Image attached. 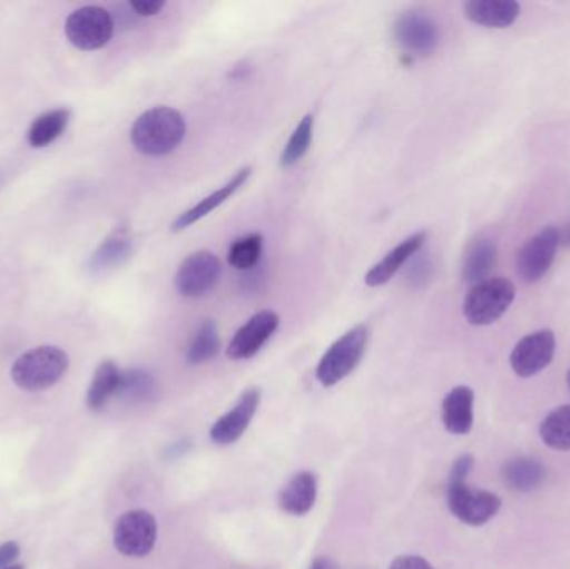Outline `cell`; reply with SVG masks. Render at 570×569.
I'll return each instance as SVG.
<instances>
[{
    "mask_svg": "<svg viewBox=\"0 0 570 569\" xmlns=\"http://www.w3.org/2000/svg\"><path fill=\"white\" fill-rule=\"evenodd\" d=\"M186 130V119L179 110L153 107L134 122L130 140L144 156H167L183 144Z\"/></svg>",
    "mask_w": 570,
    "mask_h": 569,
    "instance_id": "cell-1",
    "label": "cell"
},
{
    "mask_svg": "<svg viewBox=\"0 0 570 569\" xmlns=\"http://www.w3.org/2000/svg\"><path fill=\"white\" fill-rule=\"evenodd\" d=\"M69 367L66 351L56 346H39L17 357L10 370L13 383L27 393H39L59 383Z\"/></svg>",
    "mask_w": 570,
    "mask_h": 569,
    "instance_id": "cell-2",
    "label": "cell"
},
{
    "mask_svg": "<svg viewBox=\"0 0 570 569\" xmlns=\"http://www.w3.org/2000/svg\"><path fill=\"white\" fill-rule=\"evenodd\" d=\"M515 300V286L505 277H491L472 286L465 296V321L472 326H489L501 320Z\"/></svg>",
    "mask_w": 570,
    "mask_h": 569,
    "instance_id": "cell-3",
    "label": "cell"
},
{
    "mask_svg": "<svg viewBox=\"0 0 570 569\" xmlns=\"http://www.w3.org/2000/svg\"><path fill=\"white\" fill-rule=\"evenodd\" d=\"M368 343V330L364 324L352 327L338 337L322 356L317 366V380L322 386L331 387L341 383L361 363Z\"/></svg>",
    "mask_w": 570,
    "mask_h": 569,
    "instance_id": "cell-4",
    "label": "cell"
},
{
    "mask_svg": "<svg viewBox=\"0 0 570 569\" xmlns=\"http://www.w3.org/2000/svg\"><path fill=\"white\" fill-rule=\"evenodd\" d=\"M114 19L109 10L99 6H86L73 10L66 22V36L80 50L106 47L114 36Z\"/></svg>",
    "mask_w": 570,
    "mask_h": 569,
    "instance_id": "cell-5",
    "label": "cell"
},
{
    "mask_svg": "<svg viewBox=\"0 0 570 569\" xmlns=\"http://www.w3.org/2000/svg\"><path fill=\"white\" fill-rule=\"evenodd\" d=\"M223 266L219 257L210 251H197L184 259L177 269L174 284L177 293L187 300H199L219 283Z\"/></svg>",
    "mask_w": 570,
    "mask_h": 569,
    "instance_id": "cell-6",
    "label": "cell"
},
{
    "mask_svg": "<svg viewBox=\"0 0 570 569\" xmlns=\"http://www.w3.org/2000/svg\"><path fill=\"white\" fill-rule=\"evenodd\" d=\"M156 518L149 511H129L114 527V547L124 557H147L156 547Z\"/></svg>",
    "mask_w": 570,
    "mask_h": 569,
    "instance_id": "cell-7",
    "label": "cell"
},
{
    "mask_svg": "<svg viewBox=\"0 0 570 569\" xmlns=\"http://www.w3.org/2000/svg\"><path fill=\"white\" fill-rule=\"evenodd\" d=\"M448 504L462 523L482 527L499 513L502 501L498 494L472 490L468 483H449Z\"/></svg>",
    "mask_w": 570,
    "mask_h": 569,
    "instance_id": "cell-8",
    "label": "cell"
},
{
    "mask_svg": "<svg viewBox=\"0 0 570 569\" xmlns=\"http://www.w3.org/2000/svg\"><path fill=\"white\" fill-rule=\"evenodd\" d=\"M559 244V229L544 227L532 236L518 254V273L525 283H538L554 264Z\"/></svg>",
    "mask_w": 570,
    "mask_h": 569,
    "instance_id": "cell-9",
    "label": "cell"
},
{
    "mask_svg": "<svg viewBox=\"0 0 570 569\" xmlns=\"http://www.w3.org/2000/svg\"><path fill=\"white\" fill-rule=\"evenodd\" d=\"M394 39L409 56H431L439 46V27L428 13L405 12L395 20Z\"/></svg>",
    "mask_w": 570,
    "mask_h": 569,
    "instance_id": "cell-10",
    "label": "cell"
},
{
    "mask_svg": "<svg viewBox=\"0 0 570 569\" xmlns=\"http://www.w3.org/2000/svg\"><path fill=\"white\" fill-rule=\"evenodd\" d=\"M556 336L551 330L535 331L522 337L511 353V366L521 377H532L554 360Z\"/></svg>",
    "mask_w": 570,
    "mask_h": 569,
    "instance_id": "cell-11",
    "label": "cell"
},
{
    "mask_svg": "<svg viewBox=\"0 0 570 569\" xmlns=\"http://www.w3.org/2000/svg\"><path fill=\"white\" fill-rule=\"evenodd\" d=\"M279 324V314L274 311H259L254 314L230 341L227 356L234 361L250 360L256 356L263 350L264 344L274 336Z\"/></svg>",
    "mask_w": 570,
    "mask_h": 569,
    "instance_id": "cell-12",
    "label": "cell"
},
{
    "mask_svg": "<svg viewBox=\"0 0 570 569\" xmlns=\"http://www.w3.org/2000/svg\"><path fill=\"white\" fill-rule=\"evenodd\" d=\"M259 403L261 391L256 387L247 390L239 398L236 406L214 424L213 430H210V438H213L214 443L220 444V447H229V444L240 440L249 428Z\"/></svg>",
    "mask_w": 570,
    "mask_h": 569,
    "instance_id": "cell-13",
    "label": "cell"
},
{
    "mask_svg": "<svg viewBox=\"0 0 570 569\" xmlns=\"http://www.w3.org/2000/svg\"><path fill=\"white\" fill-rule=\"evenodd\" d=\"M425 241H428V234L425 233L412 234L407 239L402 241L381 263L368 269V273L365 274V284L371 287L387 284L404 267V264H407L419 251H422Z\"/></svg>",
    "mask_w": 570,
    "mask_h": 569,
    "instance_id": "cell-14",
    "label": "cell"
},
{
    "mask_svg": "<svg viewBox=\"0 0 570 569\" xmlns=\"http://www.w3.org/2000/svg\"><path fill=\"white\" fill-rule=\"evenodd\" d=\"M250 174H253V167H244L240 169L226 186L219 187V189L214 190L210 196L204 197L203 200L196 204V206L190 207V209L184 210L183 214L176 217L173 224L174 233H180V230L187 229V227L194 226V224L199 223L204 217L209 216L213 210H216L220 204L226 203L229 197H233L244 184L249 179Z\"/></svg>",
    "mask_w": 570,
    "mask_h": 569,
    "instance_id": "cell-15",
    "label": "cell"
},
{
    "mask_svg": "<svg viewBox=\"0 0 570 569\" xmlns=\"http://www.w3.org/2000/svg\"><path fill=\"white\" fill-rule=\"evenodd\" d=\"M465 17L489 29H508L521 16V3L515 0H471L464 6Z\"/></svg>",
    "mask_w": 570,
    "mask_h": 569,
    "instance_id": "cell-16",
    "label": "cell"
},
{
    "mask_svg": "<svg viewBox=\"0 0 570 569\" xmlns=\"http://www.w3.org/2000/svg\"><path fill=\"white\" fill-rule=\"evenodd\" d=\"M442 421L452 434H468L474 424V391L469 386H458L445 396L442 403Z\"/></svg>",
    "mask_w": 570,
    "mask_h": 569,
    "instance_id": "cell-17",
    "label": "cell"
},
{
    "mask_svg": "<svg viewBox=\"0 0 570 569\" xmlns=\"http://www.w3.org/2000/svg\"><path fill=\"white\" fill-rule=\"evenodd\" d=\"M498 261V244L491 237H479L472 241L471 246L465 251L464 263H462V277L465 283L475 284L488 279L491 271L494 269Z\"/></svg>",
    "mask_w": 570,
    "mask_h": 569,
    "instance_id": "cell-18",
    "label": "cell"
},
{
    "mask_svg": "<svg viewBox=\"0 0 570 569\" xmlns=\"http://www.w3.org/2000/svg\"><path fill=\"white\" fill-rule=\"evenodd\" d=\"M315 498H317V480L314 474L304 471V473L295 474L285 484L279 497V504L285 513L292 514V517H304L314 508Z\"/></svg>",
    "mask_w": 570,
    "mask_h": 569,
    "instance_id": "cell-19",
    "label": "cell"
},
{
    "mask_svg": "<svg viewBox=\"0 0 570 569\" xmlns=\"http://www.w3.org/2000/svg\"><path fill=\"white\" fill-rule=\"evenodd\" d=\"M132 254V237L127 230L120 229L110 234L90 257L89 269L94 274L107 273L122 266Z\"/></svg>",
    "mask_w": 570,
    "mask_h": 569,
    "instance_id": "cell-20",
    "label": "cell"
},
{
    "mask_svg": "<svg viewBox=\"0 0 570 569\" xmlns=\"http://www.w3.org/2000/svg\"><path fill=\"white\" fill-rule=\"evenodd\" d=\"M122 371L114 361H104L94 374L92 383L87 391V406L90 411H100L109 403L110 398L117 396Z\"/></svg>",
    "mask_w": 570,
    "mask_h": 569,
    "instance_id": "cell-21",
    "label": "cell"
},
{
    "mask_svg": "<svg viewBox=\"0 0 570 569\" xmlns=\"http://www.w3.org/2000/svg\"><path fill=\"white\" fill-rule=\"evenodd\" d=\"M504 481L511 490L519 493H529L538 490L546 480V468L538 460L531 458H518L505 464Z\"/></svg>",
    "mask_w": 570,
    "mask_h": 569,
    "instance_id": "cell-22",
    "label": "cell"
},
{
    "mask_svg": "<svg viewBox=\"0 0 570 569\" xmlns=\"http://www.w3.org/2000/svg\"><path fill=\"white\" fill-rule=\"evenodd\" d=\"M70 112L67 109L49 110L33 120L29 129V144L36 149L49 146L62 136L69 126Z\"/></svg>",
    "mask_w": 570,
    "mask_h": 569,
    "instance_id": "cell-23",
    "label": "cell"
},
{
    "mask_svg": "<svg viewBox=\"0 0 570 569\" xmlns=\"http://www.w3.org/2000/svg\"><path fill=\"white\" fill-rule=\"evenodd\" d=\"M541 438L556 451H570V404L552 411L541 424Z\"/></svg>",
    "mask_w": 570,
    "mask_h": 569,
    "instance_id": "cell-24",
    "label": "cell"
},
{
    "mask_svg": "<svg viewBox=\"0 0 570 569\" xmlns=\"http://www.w3.org/2000/svg\"><path fill=\"white\" fill-rule=\"evenodd\" d=\"M220 350L219 331L214 321H204L190 341L187 361L190 364H203L217 356Z\"/></svg>",
    "mask_w": 570,
    "mask_h": 569,
    "instance_id": "cell-25",
    "label": "cell"
},
{
    "mask_svg": "<svg viewBox=\"0 0 570 569\" xmlns=\"http://www.w3.org/2000/svg\"><path fill=\"white\" fill-rule=\"evenodd\" d=\"M264 237L263 234H247V236L239 237L234 241L230 246L227 261L230 266L236 267L237 271L254 269L261 263L263 257Z\"/></svg>",
    "mask_w": 570,
    "mask_h": 569,
    "instance_id": "cell-26",
    "label": "cell"
},
{
    "mask_svg": "<svg viewBox=\"0 0 570 569\" xmlns=\"http://www.w3.org/2000/svg\"><path fill=\"white\" fill-rule=\"evenodd\" d=\"M156 393V381L147 371L129 370L124 371L120 376L119 391L117 396L126 403H142L150 400Z\"/></svg>",
    "mask_w": 570,
    "mask_h": 569,
    "instance_id": "cell-27",
    "label": "cell"
},
{
    "mask_svg": "<svg viewBox=\"0 0 570 569\" xmlns=\"http://www.w3.org/2000/svg\"><path fill=\"white\" fill-rule=\"evenodd\" d=\"M312 137H314V116L307 114V116L302 117L301 122L292 133L291 139L285 144L283 156H281V166H295L307 154Z\"/></svg>",
    "mask_w": 570,
    "mask_h": 569,
    "instance_id": "cell-28",
    "label": "cell"
},
{
    "mask_svg": "<svg viewBox=\"0 0 570 569\" xmlns=\"http://www.w3.org/2000/svg\"><path fill=\"white\" fill-rule=\"evenodd\" d=\"M432 273H434V266H432L431 257L422 253V251H419V253L409 261L407 281L411 286L421 290L425 284L431 283Z\"/></svg>",
    "mask_w": 570,
    "mask_h": 569,
    "instance_id": "cell-29",
    "label": "cell"
},
{
    "mask_svg": "<svg viewBox=\"0 0 570 569\" xmlns=\"http://www.w3.org/2000/svg\"><path fill=\"white\" fill-rule=\"evenodd\" d=\"M472 467H474V458L471 454H464V457L459 458L454 467H452L449 483H468V477L472 471Z\"/></svg>",
    "mask_w": 570,
    "mask_h": 569,
    "instance_id": "cell-30",
    "label": "cell"
},
{
    "mask_svg": "<svg viewBox=\"0 0 570 569\" xmlns=\"http://www.w3.org/2000/svg\"><path fill=\"white\" fill-rule=\"evenodd\" d=\"M129 7L137 16L153 17L157 16L166 7V2H163V0H132Z\"/></svg>",
    "mask_w": 570,
    "mask_h": 569,
    "instance_id": "cell-31",
    "label": "cell"
},
{
    "mask_svg": "<svg viewBox=\"0 0 570 569\" xmlns=\"http://www.w3.org/2000/svg\"><path fill=\"white\" fill-rule=\"evenodd\" d=\"M20 547L16 541H7L0 547V569L12 567L13 561L19 558Z\"/></svg>",
    "mask_w": 570,
    "mask_h": 569,
    "instance_id": "cell-32",
    "label": "cell"
},
{
    "mask_svg": "<svg viewBox=\"0 0 570 569\" xmlns=\"http://www.w3.org/2000/svg\"><path fill=\"white\" fill-rule=\"evenodd\" d=\"M389 569H434L429 561L421 557H399L392 561Z\"/></svg>",
    "mask_w": 570,
    "mask_h": 569,
    "instance_id": "cell-33",
    "label": "cell"
},
{
    "mask_svg": "<svg viewBox=\"0 0 570 569\" xmlns=\"http://www.w3.org/2000/svg\"><path fill=\"white\" fill-rule=\"evenodd\" d=\"M308 569H338L337 565L334 563V561L328 560V558H315L314 561H312L311 568Z\"/></svg>",
    "mask_w": 570,
    "mask_h": 569,
    "instance_id": "cell-34",
    "label": "cell"
},
{
    "mask_svg": "<svg viewBox=\"0 0 570 569\" xmlns=\"http://www.w3.org/2000/svg\"><path fill=\"white\" fill-rule=\"evenodd\" d=\"M559 244L570 247V223L566 224L562 229H559Z\"/></svg>",
    "mask_w": 570,
    "mask_h": 569,
    "instance_id": "cell-35",
    "label": "cell"
},
{
    "mask_svg": "<svg viewBox=\"0 0 570 569\" xmlns=\"http://www.w3.org/2000/svg\"><path fill=\"white\" fill-rule=\"evenodd\" d=\"M6 569H26V568H23L22 565H12V567H9Z\"/></svg>",
    "mask_w": 570,
    "mask_h": 569,
    "instance_id": "cell-36",
    "label": "cell"
},
{
    "mask_svg": "<svg viewBox=\"0 0 570 569\" xmlns=\"http://www.w3.org/2000/svg\"><path fill=\"white\" fill-rule=\"evenodd\" d=\"M568 386H569V390H570V370H569V373H568Z\"/></svg>",
    "mask_w": 570,
    "mask_h": 569,
    "instance_id": "cell-37",
    "label": "cell"
}]
</instances>
